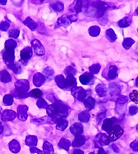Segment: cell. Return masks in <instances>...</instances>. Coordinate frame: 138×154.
Wrapping results in <instances>:
<instances>
[{
	"label": "cell",
	"mask_w": 138,
	"mask_h": 154,
	"mask_svg": "<svg viewBox=\"0 0 138 154\" xmlns=\"http://www.w3.org/2000/svg\"><path fill=\"white\" fill-rule=\"evenodd\" d=\"M80 81L83 85H91L94 83V76L91 73L86 72L80 76Z\"/></svg>",
	"instance_id": "cell-9"
},
{
	"label": "cell",
	"mask_w": 138,
	"mask_h": 154,
	"mask_svg": "<svg viewBox=\"0 0 138 154\" xmlns=\"http://www.w3.org/2000/svg\"><path fill=\"white\" fill-rule=\"evenodd\" d=\"M37 153H38V154H46L45 152H44L43 151H40V150H39V152H38Z\"/></svg>",
	"instance_id": "cell-60"
},
{
	"label": "cell",
	"mask_w": 138,
	"mask_h": 154,
	"mask_svg": "<svg viewBox=\"0 0 138 154\" xmlns=\"http://www.w3.org/2000/svg\"><path fill=\"white\" fill-rule=\"evenodd\" d=\"M42 91H40L39 89H35L33 91H32L29 93V96L31 97H33V98H37V99H40L41 96H42Z\"/></svg>",
	"instance_id": "cell-34"
},
{
	"label": "cell",
	"mask_w": 138,
	"mask_h": 154,
	"mask_svg": "<svg viewBox=\"0 0 138 154\" xmlns=\"http://www.w3.org/2000/svg\"><path fill=\"white\" fill-rule=\"evenodd\" d=\"M136 14H138V8H137V10L136 11Z\"/></svg>",
	"instance_id": "cell-62"
},
{
	"label": "cell",
	"mask_w": 138,
	"mask_h": 154,
	"mask_svg": "<svg viewBox=\"0 0 138 154\" xmlns=\"http://www.w3.org/2000/svg\"><path fill=\"white\" fill-rule=\"evenodd\" d=\"M14 54H15L14 49H5L4 54H3V58H4V61L7 64L14 62V59H15Z\"/></svg>",
	"instance_id": "cell-5"
},
{
	"label": "cell",
	"mask_w": 138,
	"mask_h": 154,
	"mask_svg": "<svg viewBox=\"0 0 138 154\" xmlns=\"http://www.w3.org/2000/svg\"><path fill=\"white\" fill-rule=\"evenodd\" d=\"M51 121L50 119V117H43L40 118V119H34L32 120V123L36 124H46V123H49Z\"/></svg>",
	"instance_id": "cell-31"
},
{
	"label": "cell",
	"mask_w": 138,
	"mask_h": 154,
	"mask_svg": "<svg viewBox=\"0 0 138 154\" xmlns=\"http://www.w3.org/2000/svg\"><path fill=\"white\" fill-rule=\"evenodd\" d=\"M128 101V98L126 96H119V98L118 99V104H126Z\"/></svg>",
	"instance_id": "cell-50"
},
{
	"label": "cell",
	"mask_w": 138,
	"mask_h": 154,
	"mask_svg": "<svg viewBox=\"0 0 138 154\" xmlns=\"http://www.w3.org/2000/svg\"><path fill=\"white\" fill-rule=\"evenodd\" d=\"M79 119L81 122H84V123H87L88 121L89 120V118H90V115L88 114V112L87 111H83L81 112L80 114H79Z\"/></svg>",
	"instance_id": "cell-30"
},
{
	"label": "cell",
	"mask_w": 138,
	"mask_h": 154,
	"mask_svg": "<svg viewBox=\"0 0 138 154\" xmlns=\"http://www.w3.org/2000/svg\"><path fill=\"white\" fill-rule=\"evenodd\" d=\"M43 152L46 154H53L54 152V148L51 143H49L47 141L44 142L43 144Z\"/></svg>",
	"instance_id": "cell-23"
},
{
	"label": "cell",
	"mask_w": 138,
	"mask_h": 154,
	"mask_svg": "<svg viewBox=\"0 0 138 154\" xmlns=\"http://www.w3.org/2000/svg\"><path fill=\"white\" fill-rule=\"evenodd\" d=\"M98 137L99 138V143L103 145H108L110 141H109V138H108V136H106L105 134H100L98 136Z\"/></svg>",
	"instance_id": "cell-36"
},
{
	"label": "cell",
	"mask_w": 138,
	"mask_h": 154,
	"mask_svg": "<svg viewBox=\"0 0 138 154\" xmlns=\"http://www.w3.org/2000/svg\"><path fill=\"white\" fill-rule=\"evenodd\" d=\"M47 100H48L51 101V102H52L53 104H54V103H56V102L57 101L56 100V98H55V96L52 94H50L49 95H48Z\"/></svg>",
	"instance_id": "cell-53"
},
{
	"label": "cell",
	"mask_w": 138,
	"mask_h": 154,
	"mask_svg": "<svg viewBox=\"0 0 138 154\" xmlns=\"http://www.w3.org/2000/svg\"><path fill=\"white\" fill-rule=\"evenodd\" d=\"M137 112H138V108L136 107V106H131V107L130 108V109H129V113H130L131 115H134V114H136Z\"/></svg>",
	"instance_id": "cell-51"
},
{
	"label": "cell",
	"mask_w": 138,
	"mask_h": 154,
	"mask_svg": "<svg viewBox=\"0 0 138 154\" xmlns=\"http://www.w3.org/2000/svg\"><path fill=\"white\" fill-rule=\"evenodd\" d=\"M13 96L17 98V99H25L29 96V94L27 93V91H25L21 89H14V91H13Z\"/></svg>",
	"instance_id": "cell-12"
},
{
	"label": "cell",
	"mask_w": 138,
	"mask_h": 154,
	"mask_svg": "<svg viewBox=\"0 0 138 154\" xmlns=\"http://www.w3.org/2000/svg\"><path fill=\"white\" fill-rule=\"evenodd\" d=\"M76 86V80L74 76H67L65 79V90L74 89Z\"/></svg>",
	"instance_id": "cell-15"
},
{
	"label": "cell",
	"mask_w": 138,
	"mask_h": 154,
	"mask_svg": "<svg viewBox=\"0 0 138 154\" xmlns=\"http://www.w3.org/2000/svg\"><path fill=\"white\" fill-rule=\"evenodd\" d=\"M133 43H134V40H132L131 38H127V39H125L122 45H123V47H124L126 49H129V48L132 46V44Z\"/></svg>",
	"instance_id": "cell-44"
},
{
	"label": "cell",
	"mask_w": 138,
	"mask_h": 154,
	"mask_svg": "<svg viewBox=\"0 0 138 154\" xmlns=\"http://www.w3.org/2000/svg\"><path fill=\"white\" fill-rule=\"evenodd\" d=\"M24 24L27 26V27H28L29 28H30L31 30H36L37 27V24L36 22H34L31 17H27L26 20L24 21Z\"/></svg>",
	"instance_id": "cell-24"
},
{
	"label": "cell",
	"mask_w": 138,
	"mask_h": 154,
	"mask_svg": "<svg viewBox=\"0 0 138 154\" xmlns=\"http://www.w3.org/2000/svg\"><path fill=\"white\" fill-rule=\"evenodd\" d=\"M85 143V137L83 135H76L74 137V140L72 143L73 147H80L82 145H84Z\"/></svg>",
	"instance_id": "cell-16"
},
{
	"label": "cell",
	"mask_w": 138,
	"mask_h": 154,
	"mask_svg": "<svg viewBox=\"0 0 138 154\" xmlns=\"http://www.w3.org/2000/svg\"><path fill=\"white\" fill-rule=\"evenodd\" d=\"M21 60H19L20 63H22L24 66H26L28 62V60L30 59L32 56V48L31 47H26L23 50L21 51Z\"/></svg>",
	"instance_id": "cell-2"
},
{
	"label": "cell",
	"mask_w": 138,
	"mask_h": 154,
	"mask_svg": "<svg viewBox=\"0 0 138 154\" xmlns=\"http://www.w3.org/2000/svg\"><path fill=\"white\" fill-rule=\"evenodd\" d=\"M27 110L28 107L27 105H19L17 107V117L21 121L27 120Z\"/></svg>",
	"instance_id": "cell-8"
},
{
	"label": "cell",
	"mask_w": 138,
	"mask_h": 154,
	"mask_svg": "<svg viewBox=\"0 0 138 154\" xmlns=\"http://www.w3.org/2000/svg\"><path fill=\"white\" fill-rule=\"evenodd\" d=\"M96 92L98 93L99 96H104L106 93H107V88L106 85L104 84L98 85V86L96 87Z\"/></svg>",
	"instance_id": "cell-28"
},
{
	"label": "cell",
	"mask_w": 138,
	"mask_h": 154,
	"mask_svg": "<svg viewBox=\"0 0 138 154\" xmlns=\"http://www.w3.org/2000/svg\"><path fill=\"white\" fill-rule=\"evenodd\" d=\"M89 154H94V153H89Z\"/></svg>",
	"instance_id": "cell-63"
},
{
	"label": "cell",
	"mask_w": 138,
	"mask_h": 154,
	"mask_svg": "<svg viewBox=\"0 0 138 154\" xmlns=\"http://www.w3.org/2000/svg\"><path fill=\"white\" fill-rule=\"evenodd\" d=\"M108 138H109V141L110 142H112V141L117 140L118 138L121 137L122 135L123 134V130L120 125L118 124H115L113 125V127L112 128L111 131L108 133Z\"/></svg>",
	"instance_id": "cell-1"
},
{
	"label": "cell",
	"mask_w": 138,
	"mask_h": 154,
	"mask_svg": "<svg viewBox=\"0 0 138 154\" xmlns=\"http://www.w3.org/2000/svg\"><path fill=\"white\" fill-rule=\"evenodd\" d=\"M130 99H131L133 102H135L136 104H138V91H132L131 94H130Z\"/></svg>",
	"instance_id": "cell-46"
},
{
	"label": "cell",
	"mask_w": 138,
	"mask_h": 154,
	"mask_svg": "<svg viewBox=\"0 0 138 154\" xmlns=\"http://www.w3.org/2000/svg\"><path fill=\"white\" fill-rule=\"evenodd\" d=\"M107 8V4L104 3V2H98V17H102L103 15H104L105 11Z\"/></svg>",
	"instance_id": "cell-25"
},
{
	"label": "cell",
	"mask_w": 138,
	"mask_h": 154,
	"mask_svg": "<svg viewBox=\"0 0 138 154\" xmlns=\"http://www.w3.org/2000/svg\"><path fill=\"white\" fill-rule=\"evenodd\" d=\"M52 121H53V123L56 124V128H57V129L59 130L63 131L68 126V121L66 119H62V118H52Z\"/></svg>",
	"instance_id": "cell-6"
},
{
	"label": "cell",
	"mask_w": 138,
	"mask_h": 154,
	"mask_svg": "<svg viewBox=\"0 0 138 154\" xmlns=\"http://www.w3.org/2000/svg\"><path fill=\"white\" fill-rule=\"evenodd\" d=\"M0 80L4 83H8V82H10L12 79L7 70H2V71H0Z\"/></svg>",
	"instance_id": "cell-22"
},
{
	"label": "cell",
	"mask_w": 138,
	"mask_h": 154,
	"mask_svg": "<svg viewBox=\"0 0 138 154\" xmlns=\"http://www.w3.org/2000/svg\"><path fill=\"white\" fill-rule=\"evenodd\" d=\"M4 104L5 105H11L14 103V96L12 94H6L4 97Z\"/></svg>",
	"instance_id": "cell-39"
},
{
	"label": "cell",
	"mask_w": 138,
	"mask_h": 154,
	"mask_svg": "<svg viewBox=\"0 0 138 154\" xmlns=\"http://www.w3.org/2000/svg\"><path fill=\"white\" fill-rule=\"evenodd\" d=\"M70 20H69V18L66 17H61V18H59L58 19V22H57V25L58 26H63V27H67L68 25L70 24Z\"/></svg>",
	"instance_id": "cell-33"
},
{
	"label": "cell",
	"mask_w": 138,
	"mask_h": 154,
	"mask_svg": "<svg viewBox=\"0 0 138 154\" xmlns=\"http://www.w3.org/2000/svg\"><path fill=\"white\" fill-rule=\"evenodd\" d=\"M45 77V79L46 80H51V78L53 77L54 75V70L51 67H46L45 70H43V74H42Z\"/></svg>",
	"instance_id": "cell-26"
},
{
	"label": "cell",
	"mask_w": 138,
	"mask_h": 154,
	"mask_svg": "<svg viewBox=\"0 0 138 154\" xmlns=\"http://www.w3.org/2000/svg\"><path fill=\"white\" fill-rule=\"evenodd\" d=\"M131 23V20H130V18H128V17H125L123 18L122 20H121L119 22V27H128L129 25Z\"/></svg>",
	"instance_id": "cell-42"
},
{
	"label": "cell",
	"mask_w": 138,
	"mask_h": 154,
	"mask_svg": "<svg viewBox=\"0 0 138 154\" xmlns=\"http://www.w3.org/2000/svg\"><path fill=\"white\" fill-rule=\"evenodd\" d=\"M16 47H17V42L14 39L7 40L5 42V48L6 49H14Z\"/></svg>",
	"instance_id": "cell-37"
},
{
	"label": "cell",
	"mask_w": 138,
	"mask_h": 154,
	"mask_svg": "<svg viewBox=\"0 0 138 154\" xmlns=\"http://www.w3.org/2000/svg\"><path fill=\"white\" fill-rule=\"evenodd\" d=\"M136 86H138V77L136 78Z\"/></svg>",
	"instance_id": "cell-61"
},
{
	"label": "cell",
	"mask_w": 138,
	"mask_h": 154,
	"mask_svg": "<svg viewBox=\"0 0 138 154\" xmlns=\"http://www.w3.org/2000/svg\"><path fill=\"white\" fill-rule=\"evenodd\" d=\"M81 8H82V1H76V4H75V7L74 9L77 13L81 12Z\"/></svg>",
	"instance_id": "cell-49"
},
{
	"label": "cell",
	"mask_w": 138,
	"mask_h": 154,
	"mask_svg": "<svg viewBox=\"0 0 138 154\" xmlns=\"http://www.w3.org/2000/svg\"><path fill=\"white\" fill-rule=\"evenodd\" d=\"M64 74H65L67 76H74V75L76 74V70H74V68L69 66L64 70Z\"/></svg>",
	"instance_id": "cell-43"
},
{
	"label": "cell",
	"mask_w": 138,
	"mask_h": 154,
	"mask_svg": "<svg viewBox=\"0 0 138 154\" xmlns=\"http://www.w3.org/2000/svg\"><path fill=\"white\" fill-rule=\"evenodd\" d=\"M8 147H9V149L12 152L14 153H17L21 149L20 144L17 142V140H12L8 144Z\"/></svg>",
	"instance_id": "cell-17"
},
{
	"label": "cell",
	"mask_w": 138,
	"mask_h": 154,
	"mask_svg": "<svg viewBox=\"0 0 138 154\" xmlns=\"http://www.w3.org/2000/svg\"><path fill=\"white\" fill-rule=\"evenodd\" d=\"M89 70H90L91 74L93 75V74H97L100 70V65H98V64H94V65H93V66H91L90 68H89Z\"/></svg>",
	"instance_id": "cell-45"
},
{
	"label": "cell",
	"mask_w": 138,
	"mask_h": 154,
	"mask_svg": "<svg viewBox=\"0 0 138 154\" xmlns=\"http://www.w3.org/2000/svg\"><path fill=\"white\" fill-rule=\"evenodd\" d=\"M25 143L27 144V146H30V147H36V145L37 144V137L33 135H30V136H27L26 137V140Z\"/></svg>",
	"instance_id": "cell-21"
},
{
	"label": "cell",
	"mask_w": 138,
	"mask_h": 154,
	"mask_svg": "<svg viewBox=\"0 0 138 154\" xmlns=\"http://www.w3.org/2000/svg\"><path fill=\"white\" fill-rule=\"evenodd\" d=\"M55 81H56V83L58 85V87H60L61 89H63V90H65V78L62 75L56 76Z\"/></svg>",
	"instance_id": "cell-19"
},
{
	"label": "cell",
	"mask_w": 138,
	"mask_h": 154,
	"mask_svg": "<svg viewBox=\"0 0 138 154\" xmlns=\"http://www.w3.org/2000/svg\"><path fill=\"white\" fill-rule=\"evenodd\" d=\"M73 154H84V152H83V151L77 149V150H74V153Z\"/></svg>",
	"instance_id": "cell-56"
},
{
	"label": "cell",
	"mask_w": 138,
	"mask_h": 154,
	"mask_svg": "<svg viewBox=\"0 0 138 154\" xmlns=\"http://www.w3.org/2000/svg\"><path fill=\"white\" fill-rule=\"evenodd\" d=\"M30 152H32V153H36V152H39V149L37 148L36 147H31Z\"/></svg>",
	"instance_id": "cell-54"
},
{
	"label": "cell",
	"mask_w": 138,
	"mask_h": 154,
	"mask_svg": "<svg viewBox=\"0 0 138 154\" xmlns=\"http://www.w3.org/2000/svg\"><path fill=\"white\" fill-rule=\"evenodd\" d=\"M86 91H84L83 88L75 87L72 90V94L73 96L77 99L78 100L84 101L85 97H86Z\"/></svg>",
	"instance_id": "cell-4"
},
{
	"label": "cell",
	"mask_w": 138,
	"mask_h": 154,
	"mask_svg": "<svg viewBox=\"0 0 138 154\" xmlns=\"http://www.w3.org/2000/svg\"><path fill=\"white\" fill-rule=\"evenodd\" d=\"M51 8L56 12H61L64 9V5L61 2H56L54 4H51Z\"/></svg>",
	"instance_id": "cell-32"
},
{
	"label": "cell",
	"mask_w": 138,
	"mask_h": 154,
	"mask_svg": "<svg viewBox=\"0 0 138 154\" xmlns=\"http://www.w3.org/2000/svg\"><path fill=\"white\" fill-rule=\"evenodd\" d=\"M70 142L65 138H61L59 143H58V147L59 148H61V149H64V150L68 151L70 149Z\"/></svg>",
	"instance_id": "cell-20"
},
{
	"label": "cell",
	"mask_w": 138,
	"mask_h": 154,
	"mask_svg": "<svg viewBox=\"0 0 138 154\" xmlns=\"http://www.w3.org/2000/svg\"><path fill=\"white\" fill-rule=\"evenodd\" d=\"M37 105L40 109H46L48 107L47 102L43 100V99H38V100L37 102Z\"/></svg>",
	"instance_id": "cell-41"
},
{
	"label": "cell",
	"mask_w": 138,
	"mask_h": 154,
	"mask_svg": "<svg viewBox=\"0 0 138 154\" xmlns=\"http://www.w3.org/2000/svg\"><path fill=\"white\" fill-rule=\"evenodd\" d=\"M68 18H69L70 22H75V21L77 20V17H76V16H74V15H73V16H70Z\"/></svg>",
	"instance_id": "cell-55"
},
{
	"label": "cell",
	"mask_w": 138,
	"mask_h": 154,
	"mask_svg": "<svg viewBox=\"0 0 138 154\" xmlns=\"http://www.w3.org/2000/svg\"><path fill=\"white\" fill-rule=\"evenodd\" d=\"M84 105H85V107L88 108V109H92L94 107L95 105L94 99L92 97H88L86 100H84Z\"/></svg>",
	"instance_id": "cell-27"
},
{
	"label": "cell",
	"mask_w": 138,
	"mask_h": 154,
	"mask_svg": "<svg viewBox=\"0 0 138 154\" xmlns=\"http://www.w3.org/2000/svg\"><path fill=\"white\" fill-rule=\"evenodd\" d=\"M19 33H20L19 30H17V29H13V30L9 31L8 36H9L11 38H17L18 36H19Z\"/></svg>",
	"instance_id": "cell-47"
},
{
	"label": "cell",
	"mask_w": 138,
	"mask_h": 154,
	"mask_svg": "<svg viewBox=\"0 0 138 154\" xmlns=\"http://www.w3.org/2000/svg\"><path fill=\"white\" fill-rule=\"evenodd\" d=\"M8 28H9V23H8V22H2V23H0V30L5 32Z\"/></svg>",
	"instance_id": "cell-48"
},
{
	"label": "cell",
	"mask_w": 138,
	"mask_h": 154,
	"mask_svg": "<svg viewBox=\"0 0 138 154\" xmlns=\"http://www.w3.org/2000/svg\"><path fill=\"white\" fill-rule=\"evenodd\" d=\"M45 77L42 74L40 73H36L33 76V84L35 86L39 87L40 85H42L43 83L45 82Z\"/></svg>",
	"instance_id": "cell-11"
},
{
	"label": "cell",
	"mask_w": 138,
	"mask_h": 154,
	"mask_svg": "<svg viewBox=\"0 0 138 154\" xmlns=\"http://www.w3.org/2000/svg\"><path fill=\"white\" fill-rule=\"evenodd\" d=\"M46 113H47L48 116L50 118H54L59 114V104H58V101H56L54 104L49 105L46 108Z\"/></svg>",
	"instance_id": "cell-7"
},
{
	"label": "cell",
	"mask_w": 138,
	"mask_h": 154,
	"mask_svg": "<svg viewBox=\"0 0 138 154\" xmlns=\"http://www.w3.org/2000/svg\"><path fill=\"white\" fill-rule=\"evenodd\" d=\"M106 37H107V38H108V40L110 41V42H114V41L116 40V38H117L116 35H115V32L112 30V29H108V30L107 31Z\"/></svg>",
	"instance_id": "cell-40"
},
{
	"label": "cell",
	"mask_w": 138,
	"mask_h": 154,
	"mask_svg": "<svg viewBox=\"0 0 138 154\" xmlns=\"http://www.w3.org/2000/svg\"><path fill=\"white\" fill-rule=\"evenodd\" d=\"M131 147L134 151H138V141H134L131 143Z\"/></svg>",
	"instance_id": "cell-52"
},
{
	"label": "cell",
	"mask_w": 138,
	"mask_h": 154,
	"mask_svg": "<svg viewBox=\"0 0 138 154\" xmlns=\"http://www.w3.org/2000/svg\"><path fill=\"white\" fill-rule=\"evenodd\" d=\"M98 154H106V152H105L104 150L102 147H100L99 150H98Z\"/></svg>",
	"instance_id": "cell-57"
},
{
	"label": "cell",
	"mask_w": 138,
	"mask_h": 154,
	"mask_svg": "<svg viewBox=\"0 0 138 154\" xmlns=\"http://www.w3.org/2000/svg\"><path fill=\"white\" fill-rule=\"evenodd\" d=\"M8 66L10 68L11 70L14 71V73L19 74L21 72V66L19 63H15V62H12V63L8 64Z\"/></svg>",
	"instance_id": "cell-29"
},
{
	"label": "cell",
	"mask_w": 138,
	"mask_h": 154,
	"mask_svg": "<svg viewBox=\"0 0 138 154\" xmlns=\"http://www.w3.org/2000/svg\"><path fill=\"white\" fill-rule=\"evenodd\" d=\"M17 114L13 110H5L2 114V121L4 122H8V121H12L14 120V119L16 118Z\"/></svg>",
	"instance_id": "cell-10"
},
{
	"label": "cell",
	"mask_w": 138,
	"mask_h": 154,
	"mask_svg": "<svg viewBox=\"0 0 138 154\" xmlns=\"http://www.w3.org/2000/svg\"><path fill=\"white\" fill-rule=\"evenodd\" d=\"M118 74V68L116 66H111L109 69V72H108V79L110 80H113L115 77L117 76Z\"/></svg>",
	"instance_id": "cell-35"
},
{
	"label": "cell",
	"mask_w": 138,
	"mask_h": 154,
	"mask_svg": "<svg viewBox=\"0 0 138 154\" xmlns=\"http://www.w3.org/2000/svg\"><path fill=\"white\" fill-rule=\"evenodd\" d=\"M116 119H105L104 123L103 124V130L106 131V132H108L109 133L110 131H111L112 128L113 127V124L116 122Z\"/></svg>",
	"instance_id": "cell-14"
},
{
	"label": "cell",
	"mask_w": 138,
	"mask_h": 154,
	"mask_svg": "<svg viewBox=\"0 0 138 154\" xmlns=\"http://www.w3.org/2000/svg\"><path fill=\"white\" fill-rule=\"evenodd\" d=\"M83 127H82V125L80 124H74V125H72L70 128V132L72 134H74V136H76V135H80L83 133Z\"/></svg>",
	"instance_id": "cell-18"
},
{
	"label": "cell",
	"mask_w": 138,
	"mask_h": 154,
	"mask_svg": "<svg viewBox=\"0 0 138 154\" xmlns=\"http://www.w3.org/2000/svg\"><path fill=\"white\" fill-rule=\"evenodd\" d=\"M16 89H21L25 91H28L29 90V82L27 80H19L15 83Z\"/></svg>",
	"instance_id": "cell-13"
},
{
	"label": "cell",
	"mask_w": 138,
	"mask_h": 154,
	"mask_svg": "<svg viewBox=\"0 0 138 154\" xmlns=\"http://www.w3.org/2000/svg\"><path fill=\"white\" fill-rule=\"evenodd\" d=\"M3 132H4V126H3L2 123L0 122V134H2Z\"/></svg>",
	"instance_id": "cell-58"
},
{
	"label": "cell",
	"mask_w": 138,
	"mask_h": 154,
	"mask_svg": "<svg viewBox=\"0 0 138 154\" xmlns=\"http://www.w3.org/2000/svg\"><path fill=\"white\" fill-rule=\"evenodd\" d=\"M88 32L90 34L92 37H97L98 34L100 33V28L97 26H94L91 27L88 30Z\"/></svg>",
	"instance_id": "cell-38"
},
{
	"label": "cell",
	"mask_w": 138,
	"mask_h": 154,
	"mask_svg": "<svg viewBox=\"0 0 138 154\" xmlns=\"http://www.w3.org/2000/svg\"><path fill=\"white\" fill-rule=\"evenodd\" d=\"M32 50L34 51V52L37 54V56H43L45 54V49L42 44L40 42V41L37 39L32 41Z\"/></svg>",
	"instance_id": "cell-3"
},
{
	"label": "cell",
	"mask_w": 138,
	"mask_h": 154,
	"mask_svg": "<svg viewBox=\"0 0 138 154\" xmlns=\"http://www.w3.org/2000/svg\"><path fill=\"white\" fill-rule=\"evenodd\" d=\"M6 4H7V0H0V4L5 5Z\"/></svg>",
	"instance_id": "cell-59"
}]
</instances>
